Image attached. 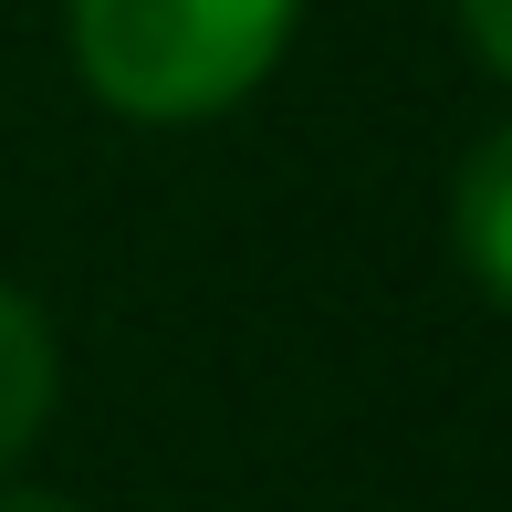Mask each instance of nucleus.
Segmentation results:
<instances>
[{
  "mask_svg": "<svg viewBox=\"0 0 512 512\" xmlns=\"http://www.w3.org/2000/svg\"><path fill=\"white\" fill-rule=\"evenodd\" d=\"M0 512H74V502H53V492H11Z\"/></svg>",
  "mask_w": 512,
  "mask_h": 512,
  "instance_id": "obj_5",
  "label": "nucleus"
},
{
  "mask_svg": "<svg viewBox=\"0 0 512 512\" xmlns=\"http://www.w3.org/2000/svg\"><path fill=\"white\" fill-rule=\"evenodd\" d=\"M450 230H460V262L481 272V293L512 314V126L471 147L460 199H450Z\"/></svg>",
  "mask_w": 512,
  "mask_h": 512,
  "instance_id": "obj_2",
  "label": "nucleus"
},
{
  "mask_svg": "<svg viewBox=\"0 0 512 512\" xmlns=\"http://www.w3.org/2000/svg\"><path fill=\"white\" fill-rule=\"evenodd\" d=\"M460 21H471V42H481V63L512 84V0H460Z\"/></svg>",
  "mask_w": 512,
  "mask_h": 512,
  "instance_id": "obj_4",
  "label": "nucleus"
},
{
  "mask_svg": "<svg viewBox=\"0 0 512 512\" xmlns=\"http://www.w3.org/2000/svg\"><path fill=\"white\" fill-rule=\"evenodd\" d=\"M42 418H53V324L32 293L0 283V471L42 439Z\"/></svg>",
  "mask_w": 512,
  "mask_h": 512,
  "instance_id": "obj_3",
  "label": "nucleus"
},
{
  "mask_svg": "<svg viewBox=\"0 0 512 512\" xmlns=\"http://www.w3.org/2000/svg\"><path fill=\"white\" fill-rule=\"evenodd\" d=\"M293 11L304 0H74V63L115 115L189 126L283 63Z\"/></svg>",
  "mask_w": 512,
  "mask_h": 512,
  "instance_id": "obj_1",
  "label": "nucleus"
}]
</instances>
